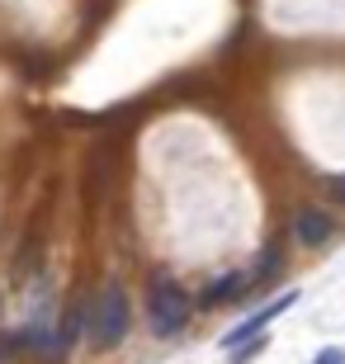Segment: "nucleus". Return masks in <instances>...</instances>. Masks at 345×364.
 Returning <instances> with one entry per match:
<instances>
[{
	"instance_id": "obj_1",
	"label": "nucleus",
	"mask_w": 345,
	"mask_h": 364,
	"mask_svg": "<svg viewBox=\"0 0 345 364\" xmlns=\"http://www.w3.org/2000/svg\"><path fill=\"white\" fill-rule=\"evenodd\" d=\"M128 326H133V312H128V294H123L119 284H105L90 303V341L100 350H114L123 336H128Z\"/></svg>"
},
{
	"instance_id": "obj_2",
	"label": "nucleus",
	"mask_w": 345,
	"mask_h": 364,
	"mask_svg": "<svg viewBox=\"0 0 345 364\" xmlns=\"http://www.w3.org/2000/svg\"><path fill=\"white\" fill-rule=\"evenodd\" d=\"M147 317H152V331H156V336H175V331L189 322V294L175 279L156 274L152 289H147Z\"/></svg>"
},
{
	"instance_id": "obj_3",
	"label": "nucleus",
	"mask_w": 345,
	"mask_h": 364,
	"mask_svg": "<svg viewBox=\"0 0 345 364\" xmlns=\"http://www.w3.org/2000/svg\"><path fill=\"white\" fill-rule=\"evenodd\" d=\"M293 303H298V289H289V294H279L275 303H265V308H260V312H251V317H246V322H241V326H232V331H227V336H223V346H241V341H251L255 331H265V326L275 322L279 312H284V308H293Z\"/></svg>"
},
{
	"instance_id": "obj_4",
	"label": "nucleus",
	"mask_w": 345,
	"mask_h": 364,
	"mask_svg": "<svg viewBox=\"0 0 345 364\" xmlns=\"http://www.w3.org/2000/svg\"><path fill=\"white\" fill-rule=\"evenodd\" d=\"M293 237L303 246H327L336 237V218L322 213V208H298L293 213Z\"/></svg>"
},
{
	"instance_id": "obj_5",
	"label": "nucleus",
	"mask_w": 345,
	"mask_h": 364,
	"mask_svg": "<svg viewBox=\"0 0 345 364\" xmlns=\"http://www.w3.org/2000/svg\"><path fill=\"white\" fill-rule=\"evenodd\" d=\"M90 322V308L85 303H71L67 312H62V322H57V331H53V341H48V350L53 355H71L76 350V336H80V326Z\"/></svg>"
},
{
	"instance_id": "obj_6",
	"label": "nucleus",
	"mask_w": 345,
	"mask_h": 364,
	"mask_svg": "<svg viewBox=\"0 0 345 364\" xmlns=\"http://www.w3.org/2000/svg\"><path fill=\"white\" fill-rule=\"evenodd\" d=\"M246 284H251V274H223V279H213L208 289H203V303H227V298L232 294H241V289H246Z\"/></svg>"
},
{
	"instance_id": "obj_7",
	"label": "nucleus",
	"mask_w": 345,
	"mask_h": 364,
	"mask_svg": "<svg viewBox=\"0 0 345 364\" xmlns=\"http://www.w3.org/2000/svg\"><path fill=\"white\" fill-rule=\"evenodd\" d=\"M284 265V256H279V246H265L260 256H255V265H251V284H265V279H275V270Z\"/></svg>"
},
{
	"instance_id": "obj_8",
	"label": "nucleus",
	"mask_w": 345,
	"mask_h": 364,
	"mask_svg": "<svg viewBox=\"0 0 345 364\" xmlns=\"http://www.w3.org/2000/svg\"><path fill=\"white\" fill-rule=\"evenodd\" d=\"M317 364H345V350H336V346H331V350L317 355Z\"/></svg>"
},
{
	"instance_id": "obj_9",
	"label": "nucleus",
	"mask_w": 345,
	"mask_h": 364,
	"mask_svg": "<svg viewBox=\"0 0 345 364\" xmlns=\"http://www.w3.org/2000/svg\"><path fill=\"white\" fill-rule=\"evenodd\" d=\"M331 199L345 203V176H331Z\"/></svg>"
}]
</instances>
